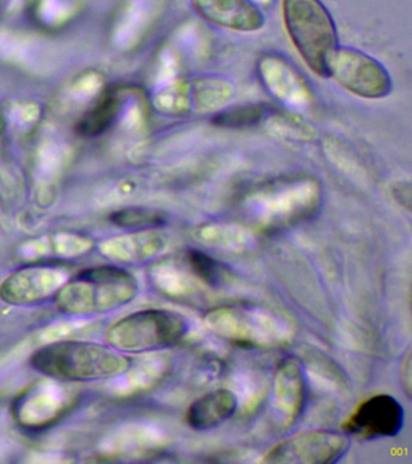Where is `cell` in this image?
Masks as SVG:
<instances>
[{
  "instance_id": "9a60e30c",
  "label": "cell",
  "mask_w": 412,
  "mask_h": 464,
  "mask_svg": "<svg viewBox=\"0 0 412 464\" xmlns=\"http://www.w3.org/2000/svg\"><path fill=\"white\" fill-rule=\"evenodd\" d=\"M187 261H189L195 274L209 283V285L219 283L223 277V270L220 264L216 263V260L212 259L211 256H208L207 254L200 252V250H189Z\"/></svg>"
},
{
  "instance_id": "2e32d148",
  "label": "cell",
  "mask_w": 412,
  "mask_h": 464,
  "mask_svg": "<svg viewBox=\"0 0 412 464\" xmlns=\"http://www.w3.org/2000/svg\"><path fill=\"white\" fill-rule=\"evenodd\" d=\"M411 354L410 351L407 352V357L404 358L403 362H401L400 368V380H401V388H404L405 393H407V397H411V390H412V382H411Z\"/></svg>"
},
{
  "instance_id": "277c9868",
  "label": "cell",
  "mask_w": 412,
  "mask_h": 464,
  "mask_svg": "<svg viewBox=\"0 0 412 464\" xmlns=\"http://www.w3.org/2000/svg\"><path fill=\"white\" fill-rule=\"evenodd\" d=\"M189 324L178 312L148 308L119 319L107 329L104 341L121 353L164 350L187 335Z\"/></svg>"
},
{
  "instance_id": "7c38bea8",
  "label": "cell",
  "mask_w": 412,
  "mask_h": 464,
  "mask_svg": "<svg viewBox=\"0 0 412 464\" xmlns=\"http://www.w3.org/2000/svg\"><path fill=\"white\" fill-rule=\"evenodd\" d=\"M122 105L121 96L118 91H107L99 101L79 122L78 130L82 136H97L104 132L113 123L120 111Z\"/></svg>"
},
{
  "instance_id": "8fae6325",
  "label": "cell",
  "mask_w": 412,
  "mask_h": 464,
  "mask_svg": "<svg viewBox=\"0 0 412 464\" xmlns=\"http://www.w3.org/2000/svg\"><path fill=\"white\" fill-rule=\"evenodd\" d=\"M237 398L229 390H216L202 395L189 406L187 422L196 430H209L231 419L237 410Z\"/></svg>"
},
{
  "instance_id": "9c48e42d",
  "label": "cell",
  "mask_w": 412,
  "mask_h": 464,
  "mask_svg": "<svg viewBox=\"0 0 412 464\" xmlns=\"http://www.w3.org/2000/svg\"><path fill=\"white\" fill-rule=\"evenodd\" d=\"M204 20L218 27L236 32H256L265 17L251 0H191Z\"/></svg>"
},
{
  "instance_id": "6da1fadb",
  "label": "cell",
  "mask_w": 412,
  "mask_h": 464,
  "mask_svg": "<svg viewBox=\"0 0 412 464\" xmlns=\"http://www.w3.org/2000/svg\"><path fill=\"white\" fill-rule=\"evenodd\" d=\"M31 365L50 379L78 382L120 376L129 361L107 343L70 340L39 348L31 357Z\"/></svg>"
},
{
  "instance_id": "ba28073f",
  "label": "cell",
  "mask_w": 412,
  "mask_h": 464,
  "mask_svg": "<svg viewBox=\"0 0 412 464\" xmlns=\"http://www.w3.org/2000/svg\"><path fill=\"white\" fill-rule=\"evenodd\" d=\"M404 424V410L400 402L388 394H378L358 405L343 422L346 434L363 439L392 438L400 433Z\"/></svg>"
},
{
  "instance_id": "8992f818",
  "label": "cell",
  "mask_w": 412,
  "mask_h": 464,
  "mask_svg": "<svg viewBox=\"0 0 412 464\" xmlns=\"http://www.w3.org/2000/svg\"><path fill=\"white\" fill-rule=\"evenodd\" d=\"M345 431L314 430L292 435L266 453L265 462L278 464H331L349 451Z\"/></svg>"
},
{
  "instance_id": "7a4b0ae2",
  "label": "cell",
  "mask_w": 412,
  "mask_h": 464,
  "mask_svg": "<svg viewBox=\"0 0 412 464\" xmlns=\"http://www.w3.org/2000/svg\"><path fill=\"white\" fill-rule=\"evenodd\" d=\"M139 293L136 278L124 268L99 266L68 278L56 294L59 310L68 314H106L124 306Z\"/></svg>"
},
{
  "instance_id": "e0dca14e",
  "label": "cell",
  "mask_w": 412,
  "mask_h": 464,
  "mask_svg": "<svg viewBox=\"0 0 412 464\" xmlns=\"http://www.w3.org/2000/svg\"><path fill=\"white\" fill-rule=\"evenodd\" d=\"M393 196L401 206L410 209L411 206V185L410 183H400L393 188Z\"/></svg>"
},
{
  "instance_id": "3957f363",
  "label": "cell",
  "mask_w": 412,
  "mask_h": 464,
  "mask_svg": "<svg viewBox=\"0 0 412 464\" xmlns=\"http://www.w3.org/2000/svg\"><path fill=\"white\" fill-rule=\"evenodd\" d=\"M285 29L307 67L328 78L329 62L339 47L331 14L321 0H282Z\"/></svg>"
},
{
  "instance_id": "4fadbf2b",
  "label": "cell",
  "mask_w": 412,
  "mask_h": 464,
  "mask_svg": "<svg viewBox=\"0 0 412 464\" xmlns=\"http://www.w3.org/2000/svg\"><path fill=\"white\" fill-rule=\"evenodd\" d=\"M266 112H269V105L249 104L219 112L212 121L216 126L241 129V127L256 125L265 118Z\"/></svg>"
},
{
  "instance_id": "5bb4252c",
  "label": "cell",
  "mask_w": 412,
  "mask_h": 464,
  "mask_svg": "<svg viewBox=\"0 0 412 464\" xmlns=\"http://www.w3.org/2000/svg\"><path fill=\"white\" fill-rule=\"evenodd\" d=\"M110 220L125 228H151L165 224L164 214L148 208H125L114 212Z\"/></svg>"
},
{
  "instance_id": "30bf717a",
  "label": "cell",
  "mask_w": 412,
  "mask_h": 464,
  "mask_svg": "<svg viewBox=\"0 0 412 464\" xmlns=\"http://www.w3.org/2000/svg\"><path fill=\"white\" fill-rule=\"evenodd\" d=\"M20 397L15 419L23 427H44L59 419L66 409V395L56 386H39Z\"/></svg>"
},
{
  "instance_id": "52a82bcc",
  "label": "cell",
  "mask_w": 412,
  "mask_h": 464,
  "mask_svg": "<svg viewBox=\"0 0 412 464\" xmlns=\"http://www.w3.org/2000/svg\"><path fill=\"white\" fill-rule=\"evenodd\" d=\"M70 276L62 265L34 263L14 271L0 285V299L15 306L42 303L55 297Z\"/></svg>"
},
{
  "instance_id": "5b68a950",
  "label": "cell",
  "mask_w": 412,
  "mask_h": 464,
  "mask_svg": "<svg viewBox=\"0 0 412 464\" xmlns=\"http://www.w3.org/2000/svg\"><path fill=\"white\" fill-rule=\"evenodd\" d=\"M328 79L365 100H381L392 92L393 82L385 65L370 54L338 47L328 67Z\"/></svg>"
}]
</instances>
